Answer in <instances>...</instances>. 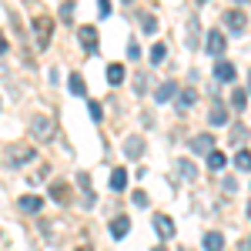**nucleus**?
Listing matches in <instances>:
<instances>
[{
  "mask_svg": "<svg viewBox=\"0 0 251 251\" xmlns=\"http://www.w3.org/2000/svg\"><path fill=\"white\" fill-rule=\"evenodd\" d=\"M3 157H7V168H20V164L34 161V157H37V151H34V144H24V141H17V144H10V148L3 151Z\"/></svg>",
  "mask_w": 251,
  "mask_h": 251,
  "instance_id": "1",
  "label": "nucleus"
},
{
  "mask_svg": "<svg viewBox=\"0 0 251 251\" xmlns=\"http://www.w3.org/2000/svg\"><path fill=\"white\" fill-rule=\"evenodd\" d=\"M30 137L40 141V144H47V141L54 137V121H50V114H34L30 117Z\"/></svg>",
  "mask_w": 251,
  "mask_h": 251,
  "instance_id": "2",
  "label": "nucleus"
},
{
  "mask_svg": "<svg viewBox=\"0 0 251 251\" xmlns=\"http://www.w3.org/2000/svg\"><path fill=\"white\" fill-rule=\"evenodd\" d=\"M50 34H54V20L47 17V14H37V17H34V37H37L40 50L50 44Z\"/></svg>",
  "mask_w": 251,
  "mask_h": 251,
  "instance_id": "3",
  "label": "nucleus"
},
{
  "mask_svg": "<svg viewBox=\"0 0 251 251\" xmlns=\"http://www.w3.org/2000/svg\"><path fill=\"white\" fill-rule=\"evenodd\" d=\"M225 27L231 30V34H245V27H248V17H245V10H225Z\"/></svg>",
  "mask_w": 251,
  "mask_h": 251,
  "instance_id": "4",
  "label": "nucleus"
},
{
  "mask_svg": "<svg viewBox=\"0 0 251 251\" xmlns=\"http://www.w3.org/2000/svg\"><path fill=\"white\" fill-rule=\"evenodd\" d=\"M17 208L24 214H44V198H37V194H24V198H17Z\"/></svg>",
  "mask_w": 251,
  "mask_h": 251,
  "instance_id": "5",
  "label": "nucleus"
},
{
  "mask_svg": "<svg viewBox=\"0 0 251 251\" xmlns=\"http://www.w3.org/2000/svg\"><path fill=\"white\" fill-rule=\"evenodd\" d=\"M77 37H80V47L87 54H97V27H80Z\"/></svg>",
  "mask_w": 251,
  "mask_h": 251,
  "instance_id": "6",
  "label": "nucleus"
},
{
  "mask_svg": "<svg viewBox=\"0 0 251 251\" xmlns=\"http://www.w3.org/2000/svg\"><path fill=\"white\" fill-rule=\"evenodd\" d=\"M234 74H238V71H234L231 60H218V64H214V77L221 80V84H231Z\"/></svg>",
  "mask_w": 251,
  "mask_h": 251,
  "instance_id": "7",
  "label": "nucleus"
},
{
  "mask_svg": "<svg viewBox=\"0 0 251 251\" xmlns=\"http://www.w3.org/2000/svg\"><path fill=\"white\" fill-rule=\"evenodd\" d=\"M50 198H54L57 204H71V184H67V181H54V184H50Z\"/></svg>",
  "mask_w": 251,
  "mask_h": 251,
  "instance_id": "8",
  "label": "nucleus"
},
{
  "mask_svg": "<svg viewBox=\"0 0 251 251\" xmlns=\"http://www.w3.org/2000/svg\"><path fill=\"white\" fill-rule=\"evenodd\" d=\"M154 228H157V234H161L164 241H171V238H174V221L168 218V214H154Z\"/></svg>",
  "mask_w": 251,
  "mask_h": 251,
  "instance_id": "9",
  "label": "nucleus"
},
{
  "mask_svg": "<svg viewBox=\"0 0 251 251\" xmlns=\"http://www.w3.org/2000/svg\"><path fill=\"white\" fill-rule=\"evenodd\" d=\"M191 151H198V154H211V151H214V137H211V134L191 137Z\"/></svg>",
  "mask_w": 251,
  "mask_h": 251,
  "instance_id": "10",
  "label": "nucleus"
},
{
  "mask_svg": "<svg viewBox=\"0 0 251 251\" xmlns=\"http://www.w3.org/2000/svg\"><path fill=\"white\" fill-rule=\"evenodd\" d=\"M208 54H211V57H221V54H225V34H221V30H211V34H208Z\"/></svg>",
  "mask_w": 251,
  "mask_h": 251,
  "instance_id": "11",
  "label": "nucleus"
},
{
  "mask_svg": "<svg viewBox=\"0 0 251 251\" xmlns=\"http://www.w3.org/2000/svg\"><path fill=\"white\" fill-rule=\"evenodd\" d=\"M141 151H144V137H141V134H131L127 141H124V154L131 157V161L141 157Z\"/></svg>",
  "mask_w": 251,
  "mask_h": 251,
  "instance_id": "12",
  "label": "nucleus"
},
{
  "mask_svg": "<svg viewBox=\"0 0 251 251\" xmlns=\"http://www.w3.org/2000/svg\"><path fill=\"white\" fill-rule=\"evenodd\" d=\"M174 94H177V84H174V80H164V84H161V87H157L154 100H157V104H168V100H171Z\"/></svg>",
  "mask_w": 251,
  "mask_h": 251,
  "instance_id": "13",
  "label": "nucleus"
},
{
  "mask_svg": "<svg viewBox=\"0 0 251 251\" xmlns=\"http://www.w3.org/2000/svg\"><path fill=\"white\" fill-rule=\"evenodd\" d=\"M204 251H225V234L221 231H208L204 234Z\"/></svg>",
  "mask_w": 251,
  "mask_h": 251,
  "instance_id": "14",
  "label": "nucleus"
},
{
  "mask_svg": "<svg viewBox=\"0 0 251 251\" xmlns=\"http://www.w3.org/2000/svg\"><path fill=\"white\" fill-rule=\"evenodd\" d=\"M124 77H127V74H124V67H121V64H107V84H111V87H121Z\"/></svg>",
  "mask_w": 251,
  "mask_h": 251,
  "instance_id": "15",
  "label": "nucleus"
},
{
  "mask_svg": "<svg viewBox=\"0 0 251 251\" xmlns=\"http://www.w3.org/2000/svg\"><path fill=\"white\" fill-rule=\"evenodd\" d=\"M124 188H127V171H124V168H114V171H111V191H124Z\"/></svg>",
  "mask_w": 251,
  "mask_h": 251,
  "instance_id": "16",
  "label": "nucleus"
},
{
  "mask_svg": "<svg viewBox=\"0 0 251 251\" xmlns=\"http://www.w3.org/2000/svg\"><path fill=\"white\" fill-rule=\"evenodd\" d=\"M67 87H71V94H74V97H84V94H87V84H84V77H80V74H71V77H67Z\"/></svg>",
  "mask_w": 251,
  "mask_h": 251,
  "instance_id": "17",
  "label": "nucleus"
},
{
  "mask_svg": "<svg viewBox=\"0 0 251 251\" xmlns=\"http://www.w3.org/2000/svg\"><path fill=\"white\" fill-rule=\"evenodd\" d=\"M208 121H211L214 127H218V124H228V111H225V104H214L211 111H208Z\"/></svg>",
  "mask_w": 251,
  "mask_h": 251,
  "instance_id": "18",
  "label": "nucleus"
},
{
  "mask_svg": "<svg viewBox=\"0 0 251 251\" xmlns=\"http://www.w3.org/2000/svg\"><path fill=\"white\" fill-rule=\"evenodd\" d=\"M127 231H131V221H127V218H114V221H111V234H114L117 241H121Z\"/></svg>",
  "mask_w": 251,
  "mask_h": 251,
  "instance_id": "19",
  "label": "nucleus"
},
{
  "mask_svg": "<svg viewBox=\"0 0 251 251\" xmlns=\"http://www.w3.org/2000/svg\"><path fill=\"white\" fill-rule=\"evenodd\" d=\"M234 168H238V171H251V151L248 148H241V151L234 154Z\"/></svg>",
  "mask_w": 251,
  "mask_h": 251,
  "instance_id": "20",
  "label": "nucleus"
},
{
  "mask_svg": "<svg viewBox=\"0 0 251 251\" xmlns=\"http://www.w3.org/2000/svg\"><path fill=\"white\" fill-rule=\"evenodd\" d=\"M194 100H198V94H194L191 87H188V91H181V97H177V111H188V107H194Z\"/></svg>",
  "mask_w": 251,
  "mask_h": 251,
  "instance_id": "21",
  "label": "nucleus"
},
{
  "mask_svg": "<svg viewBox=\"0 0 251 251\" xmlns=\"http://www.w3.org/2000/svg\"><path fill=\"white\" fill-rule=\"evenodd\" d=\"M231 107L234 111H245V107H248V91H241V87L231 91Z\"/></svg>",
  "mask_w": 251,
  "mask_h": 251,
  "instance_id": "22",
  "label": "nucleus"
},
{
  "mask_svg": "<svg viewBox=\"0 0 251 251\" xmlns=\"http://www.w3.org/2000/svg\"><path fill=\"white\" fill-rule=\"evenodd\" d=\"M225 164H228V157L221 154V151H211V154H208V168H211V171H221Z\"/></svg>",
  "mask_w": 251,
  "mask_h": 251,
  "instance_id": "23",
  "label": "nucleus"
},
{
  "mask_svg": "<svg viewBox=\"0 0 251 251\" xmlns=\"http://www.w3.org/2000/svg\"><path fill=\"white\" fill-rule=\"evenodd\" d=\"M141 30H144V34H154L157 30V17L154 14H141Z\"/></svg>",
  "mask_w": 251,
  "mask_h": 251,
  "instance_id": "24",
  "label": "nucleus"
},
{
  "mask_svg": "<svg viewBox=\"0 0 251 251\" xmlns=\"http://www.w3.org/2000/svg\"><path fill=\"white\" fill-rule=\"evenodd\" d=\"M164 57H168V47L164 44H154L151 47V64H164Z\"/></svg>",
  "mask_w": 251,
  "mask_h": 251,
  "instance_id": "25",
  "label": "nucleus"
},
{
  "mask_svg": "<svg viewBox=\"0 0 251 251\" xmlns=\"http://www.w3.org/2000/svg\"><path fill=\"white\" fill-rule=\"evenodd\" d=\"M228 137H231V144H241V141L248 137V127H241V124H234V127H231V134H228Z\"/></svg>",
  "mask_w": 251,
  "mask_h": 251,
  "instance_id": "26",
  "label": "nucleus"
},
{
  "mask_svg": "<svg viewBox=\"0 0 251 251\" xmlns=\"http://www.w3.org/2000/svg\"><path fill=\"white\" fill-rule=\"evenodd\" d=\"M74 10H77L74 0H64V3H60V17H74Z\"/></svg>",
  "mask_w": 251,
  "mask_h": 251,
  "instance_id": "27",
  "label": "nucleus"
},
{
  "mask_svg": "<svg viewBox=\"0 0 251 251\" xmlns=\"http://www.w3.org/2000/svg\"><path fill=\"white\" fill-rule=\"evenodd\" d=\"M177 171L184 174V177H194V174H198V171H194V164H191V161H177Z\"/></svg>",
  "mask_w": 251,
  "mask_h": 251,
  "instance_id": "28",
  "label": "nucleus"
},
{
  "mask_svg": "<svg viewBox=\"0 0 251 251\" xmlns=\"http://www.w3.org/2000/svg\"><path fill=\"white\" fill-rule=\"evenodd\" d=\"M87 114H91V121H100L104 111H100V104H97V100H91V104H87Z\"/></svg>",
  "mask_w": 251,
  "mask_h": 251,
  "instance_id": "29",
  "label": "nucleus"
},
{
  "mask_svg": "<svg viewBox=\"0 0 251 251\" xmlns=\"http://www.w3.org/2000/svg\"><path fill=\"white\" fill-rule=\"evenodd\" d=\"M144 80H151V77H148V74H137V84H134L137 94H144V91H148V84H144Z\"/></svg>",
  "mask_w": 251,
  "mask_h": 251,
  "instance_id": "30",
  "label": "nucleus"
},
{
  "mask_svg": "<svg viewBox=\"0 0 251 251\" xmlns=\"http://www.w3.org/2000/svg\"><path fill=\"white\" fill-rule=\"evenodd\" d=\"M221 188H225L228 194H234V191H238V181H234V177H225V181H221Z\"/></svg>",
  "mask_w": 251,
  "mask_h": 251,
  "instance_id": "31",
  "label": "nucleus"
},
{
  "mask_svg": "<svg viewBox=\"0 0 251 251\" xmlns=\"http://www.w3.org/2000/svg\"><path fill=\"white\" fill-rule=\"evenodd\" d=\"M127 57H131V60L141 57V47H137V40H131V44H127Z\"/></svg>",
  "mask_w": 251,
  "mask_h": 251,
  "instance_id": "32",
  "label": "nucleus"
},
{
  "mask_svg": "<svg viewBox=\"0 0 251 251\" xmlns=\"http://www.w3.org/2000/svg\"><path fill=\"white\" fill-rule=\"evenodd\" d=\"M134 204H137V208H144V204H148V194H144V191H134Z\"/></svg>",
  "mask_w": 251,
  "mask_h": 251,
  "instance_id": "33",
  "label": "nucleus"
},
{
  "mask_svg": "<svg viewBox=\"0 0 251 251\" xmlns=\"http://www.w3.org/2000/svg\"><path fill=\"white\" fill-rule=\"evenodd\" d=\"M97 10H100V17H107V14H111V3H107V0H100V3H97Z\"/></svg>",
  "mask_w": 251,
  "mask_h": 251,
  "instance_id": "34",
  "label": "nucleus"
},
{
  "mask_svg": "<svg viewBox=\"0 0 251 251\" xmlns=\"http://www.w3.org/2000/svg\"><path fill=\"white\" fill-rule=\"evenodd\" d=\"M241 251H251V238H245V241H241Z\"/></svg>",
  "mask_w": 251,
  "mask_h": 251,
  "instance_id": "35",
  "label": "nucleus"
},
{
  "mask_svg": "<svg viewBox=\"0 0 251 251\" xmlns=\"http://www.w3.org/2000/svg\"><path fill=\"white\" fill-rule=\"evenodd\" d=\"M248 94H251V71H248Z\"/></svg>",
  "mask_w": 251,
  "mask_h": 251,
  "instance_id": "36",
  "label": "nucleus"
},
{
  "mask_svg": "<svg viewBox=\"0 0 251 251\" xmlns=\"http://www.w3.org/2000/svg\"><path fill=\"white\" fill-rule=\"evenodd\" d=\"M77 251H91V245H84V248H77Z\"/></svg>",
  "mask_w": 251,
  "mask_h": 251,
  "instance_id": "37",
  "label": "nucleus"
},
{
  "mask_svg": "<svg viewBox=\"0 0 251 251\" xmlns=\"http://www.w3.org/2000/svg\"><path fill=\"white\" fill-rule=\"evenodd\" d=\"M248 218H251V204H248Z\"/></svg>",
  "mask_w": 251,
  "mask_h": 251,
  "instance_id": "38",
  "label": "nucleus"
},
{
  "mask_svg": "<svg viewBox=\"0 0 251 251\" xmlns=\"http://www.w3.org/2000/svg\"><path fill=\"white\" fill-rule=\"evenodd\" d=\"M121 3H131V0H121Z\"/></svg>",
  "mask_w": 251,
  "mask_h": 251,
  "instance_id": "39",
  "label": "nucleus"
},
{
  "mask_svg": "<svg viewBox=\"0 0 251 251\" xmlns=\"http://www.w3.org/2000/svg\"><path fill=\"white\" fill-rule=\"evenodd\" d=\"M198 3H204V0H198Z\"/></svg>",
  "mask_w": 251,
  "mask_h": 251,
  "instance_id": "40",
  "label": "nucleus"
},
{
  "mask_svg": "<svg viewBox=\"0 0 251 251\" xmlns=\"http://www.w3.org/2000/svg\"><path fill=\"white\" fill-rule=\"evenodd\" d=\"M238 3H245V0H238Z\"/></svg>",
  "mask_w": 251,
  "mask_h": 251,
  "instance_id": "41",
  "label": "nucleus"
}]
</instances>
